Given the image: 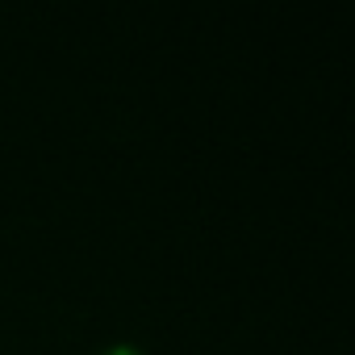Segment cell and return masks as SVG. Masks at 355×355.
I'll use <instances>...</instances> for the list:
<instances>
[{"label": "cell", "instance_id": "6da1fadb", "mask_svg": "<svg viewBox=\"0 0 355 355\" xmlns=\"http://www.w3.org/2000/svg\"><path fill=\"white\" fill-rule=\"evenodd\" d=\"M101 355H146L142 347H134V343H113V347H105Z\"/></svg>", "mask_w": 355, "mask_h": 355}]
</instances>
